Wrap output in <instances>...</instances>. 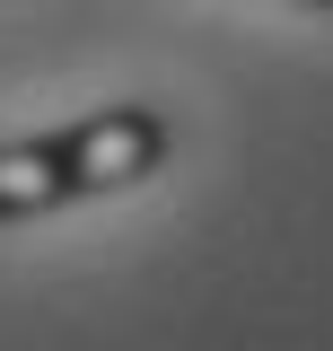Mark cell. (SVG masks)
Instances as JSON below:
<instances>
[{
	"instance_id": "1",
	"label": "cell",
	"mask_w": 333,
	"mask_h": 351,
	"mask_svg": "<svg viewBox=\"0 0 333 351\" xmlns=\"http://www.w3.org/2000/svg\"><path fill=\"white\" fill-rule=\"evenodd\" d=\"M166 141H175V132H166L158 106H106V114H79V123H62V132L0 141V228L158 176L166 167Z\"/></svg>"
},
{
	"instance_id": "2",
	"label": "cell",
	"mask_w": 333,
	"mask_h": 351,
	"mask_svg": "<svg viewBox=\"0 0 333 351\" xmlns=\"http://www.w3.org/2000/svg\"><path fill=\"white\" fill-rule=\"evenodd\" d=\"M298 9H333V0H298Z\"/></svg>"
}]
</instances>
